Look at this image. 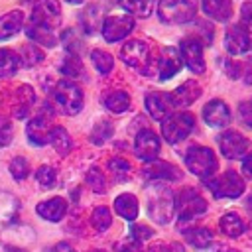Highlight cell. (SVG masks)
I'll use <instances>...</instances> for the list:
<instances>
[{
  "label": "cell",
  "mask_w": 252,
  "mask_h": 252,
  "mask_svg": "<svg viewBox=\"0 0 252 252\" xmlns=\"http://www.w3.org/2000/svg\"><path fill=\"white\" fill-rule=\"evenodd\" d=\"M51 100L59 112L73 116V114L81 112V108H83V91L75 81L61 79L51 89Z\"/></svg>",
  "instance_id": "cell-1"
},
{
  "label": "cell",
  "mask_w": 252,
  "mask_h": 252,
  "mask_svg": "<svg viewBox=\"0 0 252 252\" xmlns=\"http://www.w3.org/2000/svg\"><path fill=\"white\" fill-rule=\"evenodd\" d=\"M148 211L159 222H169L175 213V195L161 185L150 187L148 191Z\"/></svg>",
  "instance_id": "cell-2"
},
{
  "label": "cell",
  "mask_w": 252,
  "mask_h": 252,
  "mask_svg": "<svg viewBox=\"0 0 252 252\" xmlns=\"http://www.w3.org/2000/svg\"><path fill=\"white\" fill-rule=\"evenodd\" d=\"M197 14V0H159L158 16L165 24H187Z\"/></svg>",
  "instance_id": "cell-3"
},
{
  "label": "cell",
  "mask_w": 252,
  "mask_h": 252,
  "mask_svg": "<svg viewBox=\"0 0 252 252\" xmlns=\"http://www.w3.org/2000/svg\"><path fill=\"white\" fill-rule=\"evenodd\" d=\"M185 163H187L191 173H195L203 179H211V175L219 167L215 152L211 148H205V146H191L185 154Z\"/></svg>",
  "instance_id": "cell-4"
},
{
  "label": "cell",
  "mask_w": 252,
  "mask_h": 252,
  "mask_svg": "<svg viewBox=\"0 0 252 252\" xmlns=\"http://www.w3.org/2000/svg\"><path fill=\"white\" fill-rule=\"evenodd\" d=\"M207 211V201L191 187H185L175 195V213L181 224L191 222L195 217L203 215Z\"/></svg>",
  "instance_id": "cell-5"
},
{
  "label": "cell",
  "mask_w": 252,
  "mask_h": 252,
  "mask_svg": "<svg viewBox=\"0 0 252 252\" xmlns=\"http://www.w3.org/2000/svg\"><path fill=\"white\" fill-rule=\"evenodd\" d=\"M161 134L169 144H177L185 140L195 126V116L191 112H173L165 120H161Z\"/></svg>",
  "instance_id": "cell-6"
},
{
  "label": "cell",
  "mask_w": 252,
  "mask_h": 252,
  "mask_svg": "<svg viewBox=\"0 0 252 252\" xmlns=\"http://www.w3.org/2000/svg\"><path fill=\"white\" fill-rule=\"evenodd\" d=\"M146 65H152L154 69L148 71V75H156L159 81H167L169 77L177 75L179 69H181V57H179V51L175 47H163L158 51V55L146 63Z\"/></svg>",
  "instance_id": "cell-7"
},
{
  "label": "cell",
  "mask_w": 252,
  "mask_h": 252,
  "mask_svg": "<svg viewBox=\"0 0 252 252\" xmlns=\"http://www.w3.org/2000/svg\"><path fill=\"white\" fill-rule=\"evenodd\" d=\"M207 187L217 199H234L244 193V179L236 171H226L215 179H207Z\"/></svg>",
  "instance_id": "cell-8"
},
{
  "label": "cell",
  "mask_w": 252,
  "mask_h": 252,
  "mask_svg": "<svg viewBox=\"0 0 252 252\" xmlns=\"http://www.w3.org/2000/svg\"><path fill=\"white\" fill-rule=\"evenodd\" d=\"M132 30H134V18L128 16V14H112V16H106L104 22H102V26H100L102 37L108 43H114V41L124 39Z\"/></svg>",
  "instance_id": "cell-9"
},
{
  "label": "cell",
  "mask_w": 252,
  "mask_h": 252,
  "mask_svg": "<svg viewBox=\"0 0 252 252\" xmlns=\"http://www.w3.org/2000/svg\"><path fill=\"white\" fill-rule=\"evenodd\" d=\"M30 22L55 32V28L61 24V6H59V2L57 0H37L33 4V12H32Z\"/></svg>",
  "instance_id": "cell-10"
},
{
  "label": "cell",
  "mask_w": 252,
  "mask_h": 252,
  "mask_svg": "<svg viewBox=\"0 0 252 252\" xmlns=\"http://www.w3.org/2000/svg\"><path fill=\"white\" fill-rule=\"evenodd\" d=\"M179 57L181 61L193 71L203 73L205 71V59H203V41L197 35L183 37L179 43Z\"/></svg>",
  "instance_id": "cell-11"
},
{
  "label": "cell",
  "mask_w": 252,
  "mask_h": 252,
  "mask_svg": "<svg viewBox=\"0 0 252 252\" xmlns=\"http://www.w3.org/2000/svg\"><path fill=\"white\" fill-rule=\"evenodd\" d=\"M159 138L150 130V128H142L136 134V142H134V152L142 161H154L158 159L159 154Z\"/></svg>",
  "instance_id": "cell-12"
},
{
  "label": "cell",
  "mask_w": 252,
  "mask_h": 252,
  "mask_svg": "<svg viewBox=\"0 0 252 252\" xmlns=\"http://www.w3.org/2000/svg\"><path fill=\"white\" fill-rule=\"evenodd\" d=\"M219 148H220V154L228 159H234V158H240L246 150H248V140L236 132V130H224L220 136H219Z\"/></svg>",
  "instance_id": "cell-13"
},
{
  "label": "cell",
  "mask_w": 252,
  "mask_h": 252,
  "mask_svg": "<svg viewBox=\"0 0 252 252\" xmlns=\"http://www.w3.org/2000/svg\"><path fill=\"white\" fill-rule=\"evenodd\" d=\"M120 57L130 67H146V63L150 61V47L142 39H130L122 45Z\"/></svg>",
  "instance_id": "cell-14"
},
{
  "label": "cell",
  "mask_w": 252,
  "mask_h": 252,
  "mask_svg": "<svg viewBox=\"0 0 252 252\" xmlns=\"http://www.w3.org/2000/svg\"><path fill=\"white\" fill-rule=\"evenodd\" d=\"M224 45H226L230 55H242V53H246L250 49V33L244 30V26L232 24L226 30Z\"/></svg>",
  "instance_id": "cell-15"
},
{
  "label": "cell",
  "mask_w": 252,
  "mask_h": 252,
  "mask_svg": "<svg viewBox=\"0 0 252 252\" xmlns=\"http://www.w3.org/2000/svg\"><path fill=\"white\" fill-rule=\"evenodd\" d=\"M51 122H49V114H39L35 118H32L26 126V136L28 142L32 146H43L49 140V130H51Z\"/></svg>",
  "instance_id": "cell-16"
},
{
  "label": "cell",
  "mask_w": 252,
  "mask_h": 252,
  "mask_svg": "<svg viewBox=\"0 0 252 252\" xmlns=\"http://www.w3.org/2000/svg\"><path fill=\"white\" fill-rule=\"evenodd\" d=\"M146 110L154 120H165L173 110L169 93H150L146 96Z\"/></svg>",
  "instance_id": "cell-17"
},
{
  "label": "cell",
  "mask_w": 252,
  "mask_h": 252,
  "mask_svg": "<svg viewBox=\"0 0 252 252\" xmlns=\"http://www.w3.org/2000/svg\"><path fill=\"white\" fill-rule=\"evenodd\" d=\"M203 118H205V122L211 128H222V126H226L230 122V110H228L226 102L215 98V100H211V102L205 104Z\"/></svg>",
  "instance_id": "cell-18"
},
{
  "label": "cell",
  "mask_w": 252,
  "mask_h": 252,
  "mask_svg": "<svg viewBox=\"0 0 252 252\" xmlns=\"http://www.w3.org/2000/svg\"><path fill=\"white\" fill-rule=\"evenodd\" d=\"M142 173H144L148 179H154V181H159V179H167V181H171V179H179V177H181L179 169H177L173 163L163 161V159L148 161V165L144 167Z\"/></svg>",
  "instance_id": "cell-19"
},
{
  "label": "cell",
  "mask_w": 252,
  "mask_h": 252,
  "mask_svg": "<svg viewBox=\"0 0 252 252\" xmlns=\"http://www.w3.org/2000/svg\"><path fill=\"white\" fill-rule=\"evenodd\" d=\"M35 211H37V215H39L41 219H45V220H49V222H57V220H61V219L65 217V213H67V201H65L63 197H51V199L39 203V205L35 207Z\"/></svg>",
  "instance_id": "cell-20"
},
{
  "label": "cell",
  "mask_w": 252,
  "mask_h": 252,
  "mask_svg": "<svg viewBox=\"0 0 252 252\" xmlns=\"http://www.w3.org/2000/svg\"><path fill=\"white\" fill-rule=\"evenodd\" d=\"M199 94H201V87L195 81H187V83L179 85L173 93H169V98L175 108V106H189L191 102H195L199 98Z\"/></svg>",
  "instance_id": "cell-21"
},
{
  "label": "cell",
  "mask_w": 252,
  "mask_h": 252,
  "mask_svg": "<svg viewBox=\"0 0 252 252\" xmlns=\"http://www.w3.org/2000/svg\"><path fill=\"white\" fill-rule=\"evenodd\" d=\"M201 6H203V12L217 22H226L232 16L230 0H201Z\"/></svg>",
  "instance_id": "cell-22"
},
{
  "label": "cell",
  "mask_w": 252,
  "mask_h": 252,
  "mask_svg": "<svg viewBox=\"0 0 252 252\" xmlns=\"http://www.w3.org/2000/svg\"><path fill=\"white\" fill-rule=\"evenodd\" d=\"M20 213V201L8 191H0V222L12 224L18 219Z\"/></svg>",
  "instance_id": "cell-23"
},
{
  "label": "cell",
  "mask_w": 252,
  "mask_h": 252,
  "mask_svg": "<svg viewBox=\"0 0 252 252\" xmlns=\"http://www.w3.org/2000/svg\"><path fill=\"white\" fill-rule=\"evenodd\" d=\"M24 26V14L20 10H12L4 16H0V39H8L14 33H18Z\"/></svg>",
  "instance_id": "cell-24"
},
{
  "label": "cell",
  "mask_w": 252,
  "mask_h": 252,
  "mask_svg": "<svg viewBox=\"0 0 252 252\" xmlns=\"http://www.w3.org/2000/svg\"><path fill=\"white\" fill-rule=\"evenodd\" d=\"M26 35H28L32 41H35L37 45H43V47H53V45L57 43V35H55L53 30L41 28V26H37V24H33V22H28V26H26Z\"/></svg>",
  "instance_id": "cell-25"
},
{
  "label": "cell",
  "mask_w": 252,
  "mask_h": 252,
  "mask_svg": "<svg viewBox=\"0 0 252 252\" xmlns=\"http://www.w3.org/2000/svg\"><path fill=\"white\" fill-rule=\"evenodd\" d=\"M114 209H116V213H118L122 219H126V220H136L138 211H140L138 199H136L132 193H122V195H118V197L114 199Z\"/></svg>",
  "instance_id": "cell-26"
},
{
  "label": "cell",
  "mask_w": 252,
  "mask_h": 252,
  "mask_svg": "<svg viewBox=\"0 0 252 252\" xmlns=\"http://www.w3.org/2000/svg\"><path fill=\"white\" fill-rule=\"evenodd\" d=\"M33 102H35V93H33V89H32L30 85H22V87L16 91V106H14L16 116H18V118L28 116Z\"/></svg>",
  "instance_id": "cell-27"
},
{
  "label": "cell",
  "mask_w": 252,
  "mask_h": 252,
  "mask_svg": "<svg viewBox=\"0 0 252 252\" xmlns=\"http://www.w3.org/2000/svg\"><path fill=\"white\" fill-rule=\"evenodd\" d=\"M81 26L87 33H94L98 32V28L102 26V10L98 4H91L83 10L81 14Z\"/></svg>",
  "instance_id": "cell-28"
},
{
  "label": "cell",
  "mask_w": 252,
  "mask_h": 252,
  "mask_svg": "<svg viewBox=\"0 0 252 252\" xmlns=\"http://www.w3.org/2000/svg\"><path fill=\"white\" fill-rule=\"evenodd\" d=\"M22 67V59L12 49H0V79L12 77Z\"/></svg>",
  "instance_id": "cell-29"
},
{
  "label": "cell",
  "mask_w": 252,
  "mask_h": 252,
  "mask_svg": "<svg viewBox=\"0 0 252 252\" xmlns=\"http://www.w3.org/2000/svg\"><path fill=\"white\" fill-rule=\"evenodd\" d=\"M219 228L224 236H230V238H236L244 232V220L236 215V213H226L220 217L219 220Z\"/></svg>",
  "instance_id": "cell-30"
},
{
  "label": "cell",
  "mask_w": 252,
  "mask_h": 252,
  "mask_svg": "<svg viewBox=\"0 0 252 252\" xmlns=\"http://www.w3.org/2000/svg\"><path fill=\"white\" fill-rule=\"evenodd\" d=\"M47 142H51V146L55 148V152H59L61 156L69 154V150L73 146L71 144V136H69V132L63 126H53L49 130V140Z\"/></svg>",
  "instance_id": "cell-31"
},
{
  "label": "cell",
  "mask_w": 252,
  "mask_h": 252,
  "mask_svg": "<svg viewBox=\"0 0 252 252\" xmlns=\"http://www.w3.org/2000/svg\"><path fill=\"white\" fill-rule=\"evenodd\" d=\"M102 100H104V106H106L110 112H114V114H120V112L128 110V106H130V96H128V93H124V91L106 93Z\"/></svg>",
  "instance_id": "cell-32"
},
{
  "label": "cell",
  "mask_w": 252,
  "mask_h": 252,
  "mask_svg": "<svg viewBox=\"0 0 252 252\" xmlns=\"http://www.w3.org/2000/svg\"><path fill=\"white\" fill-rule=\"evenodd\" d=\"M185 240L193 248H207L213 242V234L205 226H191V228L185 230Z\"/></svg>",
  "instance_id": "cell-33"
},
{
  "label": "cell",
  "mask_w": 252,
  "mask_h": 252,
  "mask_svg": "<svg viewBox=\"0 0 252 252\" xmlns=\"http://www.w3.org/2000/svg\"><path fill=\"white\" fill-rule=\"evenodd\" d=\"M154 4L156 0H120V6L128 14L138 16V18H148L154 12Z\"/></svg>",
  "instance_id": "cell-34"
},
{
  "label": "cell",
  "mask_w": 252,
  "mask_h": 252,
  "mask_svg": "<svg viewBox=\"0 0 252 252\" xmlns=\"http://www.w3.org/2000/svg\"><path fill=\"white\" fill-rule=\"evenodd\" d=\"M59 71H61L65 77H69V79H77L79 75L85 73V71H83V63H81V59H79L77 55H69V53H67V57L61 61Z\"/></svg>",
  "instance_id": "cell-35"
},
{
  "label": "cell",
  "mask_w": 252,
  "mask_h": 252,
  "mask_svg": "<svg viewBox=\"0 0 252 252\" xmlns=\"http://www.w3.org/2000/svg\"><path fill=\"white\" fill-rule=\"evenodd\" d=\"M20 59H22V65H26V67H32V65H35V63H39L41 59H43V51L39 49V45H35V43H26L22 49H20Z\"/></svg>",
  "instance_id": "cell-36"
},
{
  "label": "cell",
  "mask_w": 252,
  "mask_h": 252,
  "mask_svg": "<svg viewBox=\"0 0 252 252\" xmlns=\"http://www.w3.org/2000/svg\"><path fill=\"white\" fill-rule=\"evenodd\" d=\"M61 41H63V45H65V49L69 51V55H77L79 57V53H81V49H83V39L79 37V33H77V30H65L63 33H61Z\"/></svg>",
  "instance_id": "cell-37"
},
{
  "label": "cell",
  "mask_w": 252,
  "mask_h": 252,
  "mask_svg": "<svg viewBox=\"0 0 252 252\" xmlns=\"http://www.w3.org/2000/svg\"><path fill=\"white\" fill-rule=\"evenodd\" d=\"M91 59H93L96 71L102 73V75L110 73L112 67H114V59H112V55L106 53V51H102V49H94V51H91Z\"/></svg>",
  "instance_id": "cell-38"
},
{
  "label": "cell",
  "mask_w": 252,
  "mask_h": 252,
  "mask_svg": "<svg viewBox=\"0 0 252 252\" xmlns=\"http://www.w3.org/2000/svg\"><path fill=\"white\" fill-rule=\"evenodd\" d=\"M110 222H112V215H110V211H108L106 207H96V209L93 211V215H91V224L94 226V230L102 232V230H106V228L110 226Z\"/></svg>",
  "instance_id": "cell-39"
},
{
  "label": "cell",
  "mask_w": 252,
  "mask_h": 252,
  "mask_svg": "<svg viewBox=\"0 0 252 252\" xmlns=\"http://www.w3.org/2000/svg\"><path fill=\"white\" fill-rule=\"evenodd\" d=\"M10 173H12V177H14L16 181H24V179L28 177V173H30V163H28V159L22 158V156H16V158L10 161Z\"/></svg>",
  "instance_id": "cell-40"
},
{
  "label": "cell",
  "mask_w": 252,
  "mask_h": 252,
  "mask_svg": "<svg viewBox=\"0 0 252 252\" xmlns=\"http://www.w3.org/2000/svg\"><path fill=\"white\" fill-rule=\"evenodd\" d=\"M108 169H110V173L114 175L116 181H122V179L128 177L130 163H128L126 159H122V158H112V159L108 161Z\"/></svg>",
  "instance_id": "cell-41"
},
{
  "label": "cell",
  "mask_w": 252,
  "mask_h": 252,
  "mask_svg": "<svg viewBox=\"0 0 252 252\" xmlns=\"http://www.w3.org/2000/svg\"><path fill=\"white\" fill-rule=\"evenodd\" d=\"M110 136H112V124H110V122H106V120H100V122L93 128L91 140H93L94 144H104Z\"/></svg>",
  "instance_id": "cell-42"
},
{
  "label": "cell",
  "mask_w": 252,
  "mask_h": 252,
  "mask_svg": "<svg viewBox=\"0 0 252 252\" xmlns=\"http://www.w3.org/2000/svg\"><path fill=\"white\" fill-rule=\"evenodd\" d=\"M35 179H37V183H39L41 187H51V185H55V181H57V171H55L51 165H41V167H37V171H35Z\"/></svg>",
  "instance_id": "cell-43"
},
{
  "label": "cell",
  "mask_w": 252,
  "mask_h": 252,
  "mask_svg": "<svg viewBox=\"0 0 252 252\" xmlns=\"http://www.w3.org/2000/svg\"><path fill=\"white\" fill-rule=\"evenodd\" d=\"M87 183H89V187H91L93 191H96V193H104V191H106V179H104V175L100 173L98 167L89 169V173H87Z\"/></svg>",
  "instance_id": "cell-44"
},
{
  "label": "cell",
  "mask_w": 252,
  "mask_h": 252,
  "mask_svg": "<svg viewBox=\"0 0 252 252\" xmlns=\"http://www.w3.org/2000/svg\"><path fill=\"white\" fill-rule=\"evenodd\" d=\"M12 136H14V130H12L10 120H8L6 116H0V148L10 146Z\"/></svg>",
  "instance_id": "cell-45"
},
{
  "label": "cell",
  "mask_w": 252,
  "mask_h": 252,
  "mask_svg": "<svg viewBox=\"0 0 252 252\" xmlns=\"http://www.w3.org/2000/svg\"><path fill=\"white\" fill-rule=\"evenodd\" d=\"M150 236H154V228H150L148 224H132V228H130V238L142 242V240H148Z\"/></svg>",
  "instance_id": "cell-46"
},
{
  "label": "cell",
  "mask_w": 252,
  "mask_h": 252,
  "mask_svg": "<svg viewBox=\"0 0 252 252\" xmlns=\"http://www.w3.org/2000/svg\"><path fill=\"white\" fill-rule=\"evenodd\" d=\"M238 116H240L242 124L252 130V98L240 102V106H238Z\"/></svg>",
  "instance_id": "cell-47"
},
{
  "label": "cell",
  "mask_w": 252,
  "mask_h": 252,
  "mask_svg": "<svg viewBox=\"0 0 252 252\" xmlns=\"http://www.w3.org/2000/svg\"><path fill=\"white\" fill-rule=\"evenodd\" d=\"M114 252H142V244L134 238H128V240H122L116 244Z\"/></svg>",
  "instance_id": "cell-48"
},
{
  "label": "cell",
  "mask_w": 252,
  "mask_h": 252,
  "mask_svg": "<svg viewBox=\"0 0 252 252\" xmlns=\"http://www.w3.org/2000/svg\"><path fill=\"white\" fill-rule=\"evenodd\" d=\"M240 16H242V24L246 26L244 30L246 32H252V2H246L240 10Z\"/></svg>",
  "instance_id": "cell-49"
},
{
  "label": "cell",
  "mask_w": 252,
  "mask_h": 252,
  "mask_svg": "<svg viewBox=\"0 0 252 252\" xmlns=\"http://www.w3.org/2000/svg\"><path fill=\"white\" fill-rule=\"evenodd\" d=\"M242 173L252 179V156H248V158L242 161Z\"/></svg>",
  "instance_id": "cell-50"
},
{
  "label": "cell",
  "mask_w": 252,
  "mask_h": 252,
  "mask_svg": "<svg viewBox=\"0 0 252 252\" xmlns=\"http://www.w3.org/2000/svg\"><path fill=\"white\" fill-rule=\"evenodd\" d=\"M51 252H75V248L71 244H67V242H59V244H55L51 248Z\"/></svg>",
  "instance_id": "cell-51"
},
{
  "label": "cell",
  "mask_w": 252,
  "mask_h": 252,
  "mask_svg": "<svg viewBox=\"0 0 252 252\" xmlns=\"http://www.w3.org/2000/svg\"><path fill=\"white\" fill-rule=\"evenodd\" d=\"M213 252H236V250L230 248V246H226V244H215L213 246Z\"/></svg>",
  "instance_id": "cell-52"
},
{
  "label": "cell",
  "mask_w": 252,
  "mask_h": 252,
  "mask_svg": "<svg viewBox=\"0 0 252 252\" xmlns=\"http://www.w3.org/2000/svg\"><path fill=\"white\" fill-rule=\"evenodd\" d=\"M167 252H183V246L173 242V244H167Z\"/></svg>",
  "instance_id": "cell-53"
},
{
  "label": "cell",
  "mask_w": 252,
  "mask_h": 252,
  "mask_svg": "<svg viewBox=\"0 0 252 252\" xmlns=\"http://www.w3.org/2000/svg\"><path fill=\"white\" fill-rule=\"evenodd\" d=\"M6 252H26V250H22V248H16V246H8V248H6Z\"/></svg>",
  "instance_id": "cell-54"
},
{
  "label": "cell",
  "mask_w": 252,
  "mask_h": 252,
  "mask_svg": "<svg viewBox=\"0 0 252 252\" xmlns=\"http://www.w3.org/2000/svg\"><path fill=\"white\" fill-rule=\"evenodd\" d=\"M67 2H69V4H81L83 0H67Z\"/></svg>",
  "instance_id": "cell-55"
},
{
  "label": "cell",
  "mask_w": 252,
  "mask_h": 252,
  "mask_svg": "<svg viewBox=\"0 0 252 252\" xmlns=\"http://www.w3.org/2000/svg\"><path fill=\"white\" fill-rule=\"evenodd\" d=\"M20 2H24V4H26V2H32V0H20Z\"/></svg>",
  "instance_id": "cell-56"
},
{
  "label": "cell",
  "mask_w": 252,
  "mask_h": 252,
  "mask_svg": "<svg viewBox=\"0 0 252 252\" xmlns=\"http://www.w3.org/2000/svg\"><path fill=\"white\" fill-rule=\"evenodd\" d=\"M93 252H104V250H93Z\"/></svg>",
  "instance_id": "cell-57"
},
{
  "label": "cell",
  "mask_w": 252,
  "mask_h": 252,
  "mask_svg": "<svg viewBox=\"0 0 252 252\" xmlns=\"http://www.w3.org/2000/svg\"><path fill=\"white\" fill-rule=\"evenodd\" d=\"M250 59H252V57H250Z\"/></svg>",
  "instance_id": "cell-58"
}]
</instances>
